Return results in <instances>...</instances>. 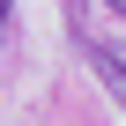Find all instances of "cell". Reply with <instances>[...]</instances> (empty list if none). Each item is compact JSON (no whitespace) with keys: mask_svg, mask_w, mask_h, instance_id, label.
Segmentation results:
<instances>
[{"mask_svg":"<svg viewBox=\"0 0 126 126\" xmlns=\"http://www.w3.org/2000/svg\"><path fill=\"white\" fill-rule=\"evenodd\" d=\"M82 52H89L96 82H104V89H111V96L126 104V45H82Z\"/></svg>","mask_w":126,"mask_h":126,"instance_id":"cell-1","label":"cell"},{"mask_svg":"<svg viewBox=\"0 0 126 126\" xmlns=\"http://www.w3.org/2000/svg\"><path fill=\"white\" fill-rule=\"evenodd\" d=\"M8 15H15V0H0V30H8Z\"/></svg>","mask_w":126,"mask_h":126,"instance_id":"cell-2","label":"cell"}]
</instances>
